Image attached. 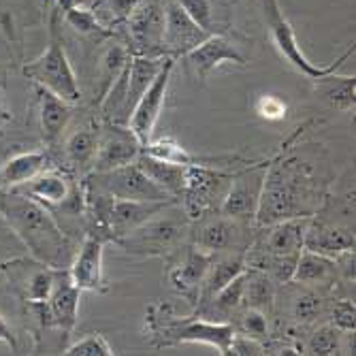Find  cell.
Returning <instances> with one entry per match:
<instances>
[{
    "label": "cell",
    "mask_w": 356,
    "mask_h": 356,
    "mask_svg": "<svg viewBox=\"0 0 356 356\" xmlns=\"http://www.w3.org/2000/svg\"><path fill=\"white\" fill-rule=\"evenodd\" d=\"M325 184L316 173L314 163L297 154L269 160L254 218L256 224L265 226L286 218L312 216L325 199Z\"/></svg>",
    "instance_id": "6da1fadb"
},
{
    "label": "cell",
    "mask_w": 356,
    "mask_h": 356,
    "mask_svg": "<svg viewBox=\"0 0 356 356\" xmlns=\"http://www.w3.org/2000/svg\"><path fill=\"white\" fill-rule=\"evenodd\" d=\"M0 218L24 243L35 261L51 269H69L75 256L73 241L51 211L17 190H0Z\"/></svg>",
    "instance_id": "7a4b0ae2"
},
{
    "label": "cell",
    "mask_w": 356,
    "mask_h": 356,
    "mask_svg": "<svg viewBox=\"0 0 356 356\" xmlns=\"http://www.w3.org/2000/svg\"><path fill=\"white\" fill-rule=\"evenodd\" d=\"M145 327L154 337V346L207 343L220 354H229L237 329L231 322H216L201 316H175L171 305H152L145 316Z\"/></svg>",
    "instance_id": "3957f363"
},
{
    "label": "cell",
    "mask_w": 356,
    "mask_h": 356,
    "mask_svg": "<svg viewBox=\"0 0 356 356\" xmlns=\"http://www.w3.org/2000/svg\"><path fill=\"white\" fill-rule=\"evenodd\" d=\"M354 199L327 197L312 213L303 250L335 258L346 250H354Z\"/></svg>",
    "instance_id": "277c9868"
},
{
    "label": "cell",
    "mask_w": 356,
    "mask_h": 356,
    "mask_svg": "<svg viewBox=\"0 0 356 356\" xmlns=\"http://www.w3.org/2000/svg\"><path fill=\"white\" fill-rule=\"evenodd\" d=\"M190 218L175 201L154 218H149L145 224H141L133 233L118 239L115 245H120L128 254L165 258L175 254L184 245V239L190 235Z\"/></svg>",
    "instance_id": "5b68a950"
},
{
    "label": "cell",
    "mask_w": 356,
    "mask_h": 356,
    "mask_svg": "<svg viewBox=\"0 0 356 356\" xmlns=\"http://www.w3.org/2000/svg\"><path fill=\"white\" fill-rule=\"evenodd\" d=\"M261 9H263V17H265L267 30H269V37H271L275 49L280 51V56L286 58V62L293 64V67H295L301 75H305V77H309V79H314V81H318V79H322V77H327V75L335 73L337 69H341V67H343V62L354 54V45H352V47H350L346 54H341L337 60H333V62H329V64H316V62H312V60L303 54V49H301V45H299V41H297V35H295V28L290 26V22H288L286 15L282 13L280 0H261Z\"/></svg>",
    "instance_id": "8992f818"
},
{
    "label": "cell",
    "mask_w": 356,
    "mask_h": 356,
    "mask_svg": "<svg viewBox=\"0 0 356 356\" xmlns=\"http://www.w3.org/2000/svg\"><path fill=\"white\" fill-rule=\"evenodd\" d=\"M22 73L35 86H41V88L58 94L64 101L77 103L81 99L79 81L75 77V71L71 67L67 51L62 47V41L58 39L56 22H54V30H51V39H49L47 49L37 60L28 62L22 69Z\"/></svg>",
    "instance_id": "52a82bcc"
},
{
    "label": "cell",
    "mask_w": 356,
    "mask_h": 356,
    "mask_svg": "<svg viewBox=\"0 0 356 356\" xmlns=\"http://www.w3.org/2000/svg\"><path fill=\"white\" fill-rule=\"evenodd\" d=\"M83 192L107 194L111 199H133V201H171L169 194L158 188L137 163L118 167L111 171H92L83 184ZM175 201V199H173Z\"/></svg>",
    "instance_id": "ba28073f"
},
{
    "label": "cell",
    "mask_w": 356,
    "mask_h": 356,
    "mask_svg": "<svg viewBox=\"0 0 356 356\" xmlns=\"http://www.w3.org/2000/svg\"><path fill=\"white\" fill-rule=\"evenodd\" d=\"M231 177L233 173L213 167H188L186 184L179 194V207L190 218V222H197L213 211H220Z\"/></svg>",
    "instance_id": "9c48e42d"
},
{
    "label": "cell",
    "mask_w": 356,
    "mask_h": 356,
    "mask_svg": "<svg viewBox=\"0 0 356 356\" xmlns=\"http://www.w3.org/2000/svg\"><path fill=\"white\" fill-rule=\"evenodd\" d=\"M124 24L131 37V56H165V0H141Z\"/></svg>",
    "instance_id": "30bf717a"
},
{
    "label": "cell",
    "mask_w": 356,
    "mask_h": 356,
    "mask_svg": "<svg viewBox=\"0 0 356 356\" xmlns=\"http://www.w3.org/2000/svg\"><path fill=\"white\" fill-rule=\"evenodd\" d=\"M267 165H269V160L258 165H248L245 169L233 173L229 190H226V197L220 205L222 216H229L239 222H250L256 218Z\"/></svg>",
    "instance_id": "8fae6325"
},
{
    "label": "cell",
    "mask_w": 356,
    "mask_h": 356,
    "mask_svg": "<svg viewBox=\"0 0 356 356\" xmlns=\"http://www.w3.org/2000/svg\"><path fill=\"white\" fill-rule=\"evenodd\" d=\"M79 297L81 290L73 284L69 269H62L49 299L43 303H30V307L35 309L43 327H54L64 335H71L79 316Z\"/></svg>",
    "instance_id": "7c38bea8"
},
{
    "label": "cell",
    "mask_w": 356,
    "mask_h": 356,
    "mask_svg": "<svg viewBox=\"0 0 356 356\" xmlns=\"http://www.w3.org/2000/svg\"><path fill=\"white\" fill-rule=\"evenodd\" d=\"M173 69H175V58L167 56L165 62H163V67H160V71H158V75L147 86V90L143 92V96L133 109L131 120H128V128L135 133L141 147L152 141L156 122L160 118V111H163V105H165V99H167V90H169V83H171Z\"/></svg>",
    "instance_id": "4fadbf2b"
},
{
    "label": "cell",
    "mask_w": 356,
    "mask_h": 356,
    "mask_svg": "<svg viewBox=\"0 0 356 356\" xmlns=\"http://www.w3.org/2000/svg\"><path fill=\"white\" fill-rule=\"evenodd\" d=\"M141 154V143L128 126L105 124L101 128L99 147L92 163V171H111L137 163Z\"/></svg>",
    "instance_id": "5bb4252c"
},
{
    "label": "cell",
    "mask_w": 356,
    "mask_h": 356,
    "mask_svg": "<svg viewBox=\"0 0 356 356\" xmlns=\"http://www.w3.org/2000/svg\"><path fill=\"white\" fill-rule=\"evenodd\" d=\"M0 269H3V273H7L9 282L28 305L47 301L62 271V269H51L39 261H11L5 263Z\"/></svg>",
    "instance_id": "9a60e30c"
},
{
    "label": "cell",
    "mask_w": 356,
    "mask_h": 356,
    "mask_svg": "<svg viewBox=\"0 0 356 356\" xmlns=\"http://www.w3.org/2000/svg\"><path fill=\"white\" fill-rule=\"evenodd\" d=\"M243 222L233 220L229 216H222L220 211L209 213L201 220H197V226L190 229L192 235V243L197 245L203 252L209 254H224V252H233L239 250L243 233H241V226ZM245 252V250H241Z\"/></svg>",
    "instance_id": "2e32d148"
},
{
    "label": "cell",
    "mask_w": 356,
    "mask_h": 356,
    "mask_svg": "<svg viewBox=\"0 0 356 356\" xmlns=\"http://www.w3.org/2000/svg\"><path fill=\"white\" fill-rule=\"evenodd\" d=\"M13 190L26 194L30 199H35L37 203L45 205L47 209L67 207L71 201L83 203L81 186L73 184L67 173H62L58 169H45L37 177H32L30 181H26Z\"/></svg>",
    "instance_id": "e0dca14e"
},
{
    "label": "cell",
    "mask_w": 356,
    "mask_h": 356,
    "mask_svg": "<svg viewBox=\"0 0 356 356\" xmlns=\"http://www.w3.org/2000/svg\"><path fill=\"white\" fill-rule=\"evenodd\" d=\"M209 37L175 0L165 3V32H163V54L169 58L188 56L194 47Z\"/></svg>",
    "instance_id": "ac0fdd59"
},
{
    "label": "cell",
    "mask_w": 356,
    "mask_h": 356,
    "mask_svg": "<svg viewBox=\"0 0 356 356\" xmlns=\"http://www.w3.org/2000/svg\"><path fill=\"white\" fill-rule=\"evenodd\" d=\"M211 263H213V254L203 252L197 245L186 248L184 258L169 271V282L175 293L181 295L188 303L197 305Z\"/></svg>",
    "instance_id": "d6986e66"
},
{
    "label": "cell",
    "mask_w": 356,
    "mask_h": 356,
    "mask_svg": "<svg viewBox=\"0 0 356 356\" xmlns=\"http://www.w3.org/2000/svg\"><path fill=\"white\" fill-rule=\"evenodd\" d=\"M105 239L96 235H86L81 248L75 252L73 263L69 267V275L73 284L88 293H103L105 286V273H103V250H105Z\"/></svg>",
    "instance_id": "ffe728a7"
},
{
    "label": "cell",
    "mask_w": 356,
    "mask_h": 356,
    "mask_svg": "<svg viewBox=\"0 0 356 356\" xmlns=\"http://www.w3.org/2000/svg\"><path fill=\"white\" fill-rule=\"evenodd\" d=\"M188 60L194 67V71H197V77L203 81L226 62L239 64V67H245L248 64L239 47L224 35H209L201 45H197L188 54Z\"/></svg>",
    "instance_id": "44dd1931"
},
{
    "label": "cell",
    "mask_w": 356,
    "mask_h": 356,
    "mask_svg": "<svg viewBox=\"0 0 356 356\" xmlns=\"http://www.w3.org/2000/svg\"><path fill=\"white\" fill-rule=\"evenodd\" d=\"M37 94H39V118H41V131H43V139L47 143H56L62 133L67 131V126L71 122L73 115V103L60 99L58 94L37 86Z\"/></svg>",
    "instance_id": "7402d4cb"
},
{
    "label": "cell",
    "mask_w": 356,
    "mask_h": 356,
    "mask_svg": "<svg viewBox=\"0 0 356 356\" xmlns=\"http://www.w3.org/2000/svg\"><path fill=\"white\" fill-rule=\"evenodd\" d=\"M47 169V154L45 152H19L7 158L0 167V190L17 188L41 171Z\"/></svg>",
    "instance_id": "603a6c76"
},
{
    "label": "cell",
    "mask_w": 356,
    "mask_h": 356,
    "mask_svg": "<svg viewBox=\"0 0 356 356\" xmlns=\"http://www.w3.org/2000/svg\"><path fill=\"white\" fill-rule=\"evenodd\" d=\"M137 165L158 188H163L171 199H175V201L179 199V194L184 190V184H186L188 167L175 165V163H167V160H158L154 156H147L145 152L139 154Z\"/></svg>",
    "instance_id": "cb8c5ba5"
},
{
    "label": "cell",
    "mask_w": 356,
    "mask_h": 356,
    "mask_svg": "<svg viewBox=\"0 0 356 356\" xmlns=\"http://www.w3.org/2000/svg\"><path fill=\"white\" fill-rule=\"evenodd\" d=\"M147 156H154L158 160H167V163H175L181 167H213L220 163H226L229 158H213V156H197L190 154L186 147H181L175 139L163 137V139H152L147 145L141 147Z\"/></svg>",
    "instance_id": "d4e9b609"
},
{
    "label": "cell",
    "mask_w": 356,
    "mask_h": 356,
    "mask_svg": "<svg viewBox=\"0 0 356 356\" xmlns=\"http://www.w3.org/2000/svg\"><path fill=\"white\" fill-rule=\"evenodd\" d=\"M337 275V267L335 261L329 256H322L309 250H303L297 258V265L293 271V280L295 284H305V286H314V284H331Z\"/></svg>",
    "instance_id": "484cf974"
},
{
    "label": "cell",
    "mask_w": 356,
    "mask_h": 356,
    "mask_svg": "<svg viewBox=\"0 0 356 356\" xmlns=\"http://www.w3.org/2000/svg\"><path fill=\"white\" fill-rule=\"evenodd\" d=\"M99 137H101V128L94 124H88V126L77 128V131L67 139V143H64V154H67V160L71 163V167H75L77 171L92 167L96 147H99Z\"/></svg>",
    "instance_id": "4316f807"
},
{
    "label": "cell",
    "mask_w": 356,
    "mask_h": 356,
    "mask_svg": "<svg viewBox=\"0 0 356 356\" xmlns=\"http://www.w3.org/2000/svg\"><path fill=\"white\" fill-rule=\"evenodd\" d=\"M316 94L322 101H327L333 109L350 111L354 109V90H356V77H343V75H327L316 81Z\"/></svg>",
    "instance_id": "83f0119b"
},
{
    "label": "cell",
    "mask_w": 356,
    "mask_h": 356,
    "mask_svg": "<svg viewBox=\"0 0 356 356\" xmlns=\"http://www.w3.org/2000/svg\"><path fill=\"white\" fill-rule=\"evenodd\" d=\"M275 297V284L273 277L267 275L261 269H250L245 275V295H243V305L254 307V309H271Z\"/></svg>",
    "instance_id": "f1b7e54d"
},
{
    "label": "cell",
    "mask_w": 356,
    "mask_h": 356,
    "mask_svg": "<svg viewBox=\"0 0 356 356\" xmlns=\"http://www.w3.org/2000/svg\"><path fill=\"white\" fill-rule=\"evenodd\" d=\"M128 60H131V51L128 47L115 43V45H109L101 58V67H99V73H101V86H99V101L103 99V94L107 92V88L115 81V77L126 69Z\"/></svg>",
    "instance_id": "f546056e"
},
{
    "label": "cell",
    "mask_w": 356,
    "mask_h": 356,
    "mask_svg": "<svg viewBox=\"0 0 356 356\" xmlns=\"http://www.w3.org/2000/svg\"><path fill=\"white\" fill-rule=\"evenodd\" d=\"M341 331L333 325L320 327L307 341V354H318V356H333L341 352Z\"/></svg>",
    "instance_id": "4dcf8cb0"
},
{
    "label": "cell",
    "mask_w": 356,
    "mask_h": 356,
    "mask_svg": "<svg viewBox=\"0 0 356 356\" xmlns=\"http://www.w3.org/2000/svg\"><path fill=\"white\" fill-rule=\"evenodd\" d=\"M64 19H67V24L75 28L79 35H101V37L109 35V28L90 9H83V7L69 9V11H64Z\"/></svg>",
    "instance_id": "1f68e13d"
},
{
    "label": "cell",
    "mask_w": 356,
    "mask_h": 356,
    "mask_svg": "<svg viewBox=\"0 0 356 356\" xmlns=\"http://www.w3.org/2000/svg\"><path fill=\"white\" fill-rule=\"evenodd\" d=\"M175 3L197 22L205 32L216 35V17H213V5L211 0H175Z\"/></svg>",
    "instance_id": "d6a6232c"
},
{
    "label": "cell",
    "mask_w": 356,
    "mask_h": 356,
    "mask_svg": "<svg viewBox=\"0 0 356 356\" xmlns=\"http://www.w3.org/2000/svg\"><path fill=\"white\" fill-rule=\"evenodd\" d=\"M322 312H325V297L314 290H305L293 303V314L299 322H314Z\"/></svg>",
    "instance_id": "836d02e7"
},
{
    "label": "cell",
    "mask_w": 356,
    "mask_h": 356,
    "mask_svg": "<svg viewBox=\"0 0 356 356\" xmlns=\"http://www.w3.org/2000/svg\"><path fill=\"white\" fill-rule=\"evenodd\" d=\"M64 354L69 356H111L113 354V348L107 343V339L99 333H92L75 343H71Z\"/></svg>",
    "instance_id": "e575fe53"
},
{
    "label": "cell",
    "mask_w": 356,
    "mask_h": 356,
    "mask_svg": "<svg viewBox=\"0 0 356 356\" xmlns=\"http://www.w3.org/2000/svg\"><path fill=\"white\" fill-rule=\"evenodd\" d=\"M239 331L252 339H258L263 341L267 335H269V322H267V316L265 312L261 309H254V307H245L243 316H241V322H239ZM237 331V333H239Z\"/></svg>",
    "instance_id": "d590c367"
},
{
    "label": "cell",
    "mask_w": 356,
    "mask_h": 356,
    "mask_svg": "<svg viewBox=\"0 0 356 356\" xmlns=\"http://www.w3.org/2000/svg\"><path fill=\"white\" fill-rule=\"evenodd\" d=\"M354 316H356L354 301L339 299L333 303V309H331V325L337 327L341 333H354V325H356Z\"/></svg>",
    "instance_id": "8d00e7d4"
},
{
    "label": "cell",
    "mask_w": 356,
    "mask_h": 356,
    "mask_svg": "<svg viewBox=\"0 0 356 356\" xmlns=\"http://www.w3.org/2000/svg\"><path fill=\"white\" fill-rule=\"evenodd\" d=\"M286 103L282 99H277V96H271V94H263L261 99L256 101V113L261 115L263 120L267 122H280L286 118Z\"/></svg>",
    "instance_id": "74e56055"
},
{
    "label": "cell",
    "mask_w": 356,
    "mask_h": 356,
    "mask_svg": "<svg viewBox=\"0 0 356 356\" xmlns=\"http://www.w3.org/2000/svg\"><path fill=\"white\" fill-rule=\"evenodd\" d=\"M139 3L141 0H105L107 15H109L107 24H124Z\"/></svg>",
    "instance_id": "f35d334b"
},
{
    "label": "cell",
    "mask_w": 356,
    "mask_h": 356,
    "mask_svg": "<svg viewBox=\"0 0 356 356\" xmlns=\"http://www.w3.org/2000/svg\"><path fill=\"white\" fill-rule=\"evenodd\" d=\"M229 354H267V346H263V341L258 339H252L243 333H235L233 341H231V348H229Z\"/></svg>",
    "instance_id": "ab89813d"
},
{
    "label": "cell",
    "mask_w": 356,
    "mask_h": 356,
    "mask_svg": "<svg viewBox=\"0 0 356 356\" xmlns=\"http://www.w3.org/2000/svg\"><path fill=\"white\" fill-rule=\"evenodd\" d=\"M0 343H7L13 352H17V337L3 316H0Z\"/></svg>",
    "instance_id": "60d3db41"
},
{
    "label": "cell",
    "mask_w": 356,
    "mask_h": 356,
    "mask_svg": "<svg viewBox=\"0 0 356 356\" xmlns=\"http://www.w3.org/2000/svg\"><path fill=\"white\" fill-rule=\"evenodd\" d=\"M88 0H58V9L64 13L69 9H75V7H86Z\"/></svg>",
    "instance_id": "b9f144b4"
},
{
    "label": "cell",
    "mask_w": 356,
    "mask_h": 356,
    "mask_svg": "<svg viewBox=\"0 0 356 356\" xmlns=\"http://www.w3.org/2000/svg\"><path fill=\"white\" fill-rule=\"evenodd\" d=\"M11 120V115H9V111L3 107V105H0V124H5V122H9Z\"/></svg>",
    "instance_id": "7bdbcfd3"
}]
</instances>
